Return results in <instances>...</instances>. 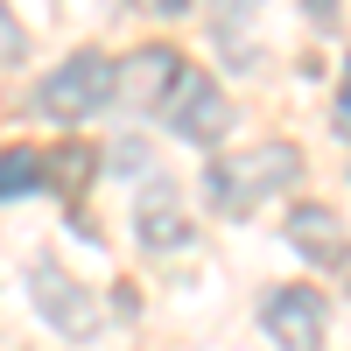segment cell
I'll list each match as a JSON object with an SVG mask.
<instances>
[{"instance_id": "cell-1", "label": "cell", "mask_w": 351, "mask_h": 351, "mask_svg": "<svg viewBox=\"0 0 351 351\" xmlns=\"http://www.w3.org/2000/svg\"><path fill=\"white\" fill-rule=\"evenodd\" d=\"M295 169H302V155L288 148V141H260V148H239V155L211 162V197H218V211L246 218V211H260L281 183H295Z\"/></svg>"}, {"instance_id": "cell-2", "label": "cell", "mask_w": 351, "mask_h": 351, "mask_svg": "<svg viewBox=\"0 0 351 351\" xmlns=\"http://www.w3.org/2000/svg\"><path fill=\"white\" fill-rule=\"evenodd\" d=\"M112 92H120V64L99 49H77L71 64H56V77L43 84V112L56 120H84V112H99Z\"/></svg>"}, {"instance_id": "cell-3", "label": "cell", "mask_w": 351, "mask_h": 351, "mask_svg": "<svg viewBox=\"0 0 351 351\" xmlns=\"http://www.w3.org/2000/svg\"><path fill=\"white\" fill-rule=\"evenodd\" d=\"M162 112H169V134H183V141H218L225 120H232L225 92H218L204 71H183V77H176V92L162 99Z\"/></svg>"}, {"instance_id": "cell-4", "label": "cell", "mask_w": 351, "mask_h": 351, "mask_svg": "<svg viewBox=\"0 0 351 351\" xmlns=\"http://www.w3.org/2000/svg\"><path fill=\"white\" fill-rule=\"evenodd\" d=\"M28 288H36V309H43L64 337H92V330H99V302L84 295L56 260H36V267H28Z\"/></svg>"}, {"instance_id": "cell-5", "label": "cell", "mask_w": 351, "mask_h": 351, "mask_svg": "<svg viewBox=\"0 0 351 351\" xmlns=\"http://www.w3.org/2000/svg\"><path fill=\"white\" fill-rule=\"evenodd\" d=\"M324 295L316 288H274L267 295V309H260V324H267V337L281 344V351H316L324 344Z\"/></svg>"}, {"instance_id": "cell-6", "label": "cell", "mask_w": 351, "mask_h": 351, "mask_svg": "<svg viewBox=\"0 0 351 351\" xmlns=\"http://www.w3.org/2000/svg\"><path fill=\"white\" fill-rule=\"evenodd\" d=\"M176 77H183V56L176 49H134L127 64H120V92L112 99H127V106H162L169 92H176Z\"/></svg>"}, {"instance_id": "cell-7", "label": "cell", "mask_w": 351, "mask_h": 351, "mask_svg": "<svg viewBox=\"0 0 351 351\" xmlns=\"http://www.w3.org/2000/svg\"><path fill=\"white\" fill-rule=\"evenodd\" d=\"M134 232L148 239L155 253H176V246H190V218H183V197H176L169 183H148L134 204Z\"/></svg>"}, {"instance_id": "cell-8", "label": "cell", "mask_w": 351, "mask_h": 351, "mask_svg": "<svg viewBox=\"0 0 351 351\" xmlns=\"http://www.w3.org/2000/svg\"><path fill=\"white\" fill-rule=\"evenodd\" d=\"M288 246L309 253V260H337V253H344L337 211H330V204H295V211H288Z\"/></svg>"}, {"instance_id": "cell-9", "label": "cell", "mask_w": 351, "mask_h": 351, "mask_svg": "<svg viewBox=\"0 0 351 351\" xmlns=\"http://www.w3.org/2000/svg\"><path fill=\"white\" fill-rule=\"evenodd\" d=\"M28 190H43V155L36 148H8L0 155V204H14Z\"/></svg>"}, {"instance_id": "cell-10", "label": "cell", "mask_w": 351, "mask_h": 351, "mask_svg": "<svg viewBox=\"0 0 351 351\" xmlns=\"http://www.w3.org/2000/svg\"><path fill=\"white\" fill-rule=\"evenodd\" d=\"M56 169H64V183H84V169H92V148H64V155H56Z\"/></svg>"}, {"instance_id": "cell-11", "label": "cell", "mask_w": 351, "mask_h": 351, "mask_svg": "<svg viewBox=\"0 0 351 351\" xmlns=\"http://www.w3.org/2000/svg\"><path fill=\"white\" fill-rule=\"evenodd\" d=\"M337 127L351 134V77H344V99H337Z\"/></svg>"}, {"instance_id": "cell-12", "label": "cell", "mask_w": 351, "mask_h": 351, "mask_svg": "<svg viewBox=\"0 0 351 351\" xmlns=\"http://www.w3.org/2000/svg\"><path fill=\"white\" fill-rule=\"evenodd\" d=\"M148 14H183V0H141Z\"/></svg>"}]
</instances>
